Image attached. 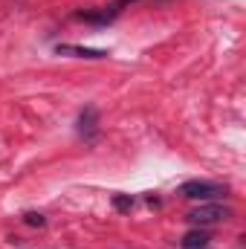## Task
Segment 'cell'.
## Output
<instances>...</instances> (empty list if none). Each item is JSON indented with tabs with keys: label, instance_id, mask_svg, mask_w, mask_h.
Returning a JSON list of instances; mask_svg holds the SVG:
<instances>
[{
	"label": "cell",
	"instance_id": "cell-5",
	"mask_svg": "<svg viewBox=\"0 0 246 249\" xmlns=\"http://www.w3.org/2000/svg\"><path fill=\"white\" fill-rule=\"evenodd\" d=\"M209 241H211L209 232L194 229V232H188V235L183 238V249H203V247H209Z\"/></svg>",
	"mask_w": 246,
	"mask_h": 249
},
{
	"label": "cell",
	"instance_id": "cell-2",
	"mask_svg": "<svg viewBox=\"0 0 246 249\" xmlns=\"http://www.w3.org/2000/svg\"><path fill=\"white\" fill-rule=\"evenodd\" d=\"M180 194L188 197V200H211V197H220V194H226V186H220V183H209V180H188L180 186Z\"/></svg>",
	"mask_w": 246,
	"mask_h": 249
},
{
	"label": "cell",
	"instance_id": "cell-4",
	"mask_svg": "<svg viewBox=\"0 0 246 249\" xmlns=\"http://www.w3.org/2000/svg\"><path fill=\"white\" fill-rule=\"evenodd\" d=\"M96 127H99V113H96V107H84L81 116H78V133L87 136V139H93V136H96Z\"/></svg>",
	"mask_w": 246,
	"mask_h": 249
},
{
	"label": "cell",
	"instance_id": "cell-6",
	"mask_svg": "<svg viewBox=\"0 0 246 249\" xmlns=\"http://www.w3.org/2000/svg\"><path fill=\"white\" fill-rule=\"evenodd\" d=\"M113 206H116V212H130L133 209V197L130 194H113Z\"/></svg>",
	"mask_w": 246,
	"mask_h": 249
},
{
	"label": "cell",
	"instance_id": "cell-1",
	"mask_svg": "<svg viewBox=\"0 0 246 249\" xmlns=\"http://www.w3.org/2000/svg\"><path fill=\"white\" fill-rule=\"evenodd\" d=\"M229 217H232V209L223 206V203H200L197 209H191L185 214V220L194 223V226H214V223L229 220Z\"/></svg>",
	"mask_w": 246,
	"mask_h": 249
},
{
	"label": "cell",
	"instance_id": "cell-3",
	"mask_svg": "<svg viewBox=\"0 0 246 249\" xmlns=\"http://www.w3.org/2000/svg\"><path fill=\"white\" fill-rule=\"evenodd\" d=\"M58 55H72V58H90V61H102L107 58V50H93V47H75V44H58L55 47Z\"/></svg>",
	"mask_w": 246,
	"mask_h": 249
},
{
	"label": "cell",
	"instance_id": "cell-7",
	"mask_svg": "<svg viewBox=\"0 0 246 249\" xmlns=\"http://www.w3.org/2000/svg\"><path fill=\"white\" fill-rule=\"evenodd\" d=\"M26 223H29V226H44V217L35 214V212H29V214H26Z\"/></svg>",
	"mask_w": 246,
	"mask_h": 249
}]
</instances>
